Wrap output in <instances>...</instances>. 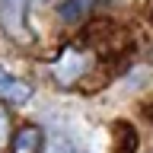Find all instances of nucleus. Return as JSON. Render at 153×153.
<instances>
[{"instance_id": "f257e3e1", "label": "nucleus", "mask_w": 153, "mask_h": 153, "mask_svg": "<svg viewBox=\"0 0 153 153\" xmlns=\"http://www.w3.org/2000/svg\"><path fill=\"white\" fill-rule=\"evenodd\" d=\"M29 13H32V0H0V29H3L16 45L35 42Z\"/></svg>"}, {"instance_id": "f03ea898", "label": "nucleus", "mask_w": 153, "mask_h": 153, "mask_svg": "<svg viewBox=\"0 0 153 153\" xmlns=\"http://www.w3.org/2000/svg\"><path fill=\"white\" fill-rule=\"evenodd\" d=\"M0 99H3V102H16V105L29 102V99H32V83L13 76L7 67L0 64Z\"/></svg>"}, {"instance_id": "7ed1b4c3", "label": "nucleus", "mask_w": 153, "mask_h": 153, "mask_svg": "<svg viewBox=\"0 0 153 153\" xmlns=\"http://www.w3.org/2000/svg\"><path fill=\"white\" fill-rule=\"evenodd\" d=\"M45 134L38 124H22L16 134H13V147L10 153H45Z\"/></svg>"}, {"instance_id": "20e7f679", "label": "nucleus", "mask_w": 153, "mask_h": 153, "mask_svg": "<svg viewBox=\"0 0 153 153\" xmlns=\"http://www.w3.org/2000/svg\"><path fill=\"white\" fill-rule=\"evenodd\" d=\"M45 153H86L74 137H67V134H51L45 143Z\"/></svg>"}, {"instance_id": "39448f33", "label": "nucleus", "mask_w": 153, "mask_h": 153, "mask_svg": "<svg viewBox=\"0 0 153 153\" xmlns=\"http://www.w3.org/2000/svg\"><path fill=\"white\" fill-rule=\"evenodd\" d=\"M93 0H70V3H64L61 7V13H64V19H74V16H83V10L89 7Z\"/></svg>"}, {"instance_id": "423d86ee", "label": "nucleus", "mask_w": 153, "mask_h": 153, "mask_svg": "<svg viewBox=\"0 0 153 153\" xmlns=\"http://www.w3.org/2000/svg\"><path fill=\"white\" fill-rule=\"evenodd\" d=\"M7 124H10V115H7V108L0 105V143L7 140V134H10V128H7Z\"/></svg>"}]
</instances>
